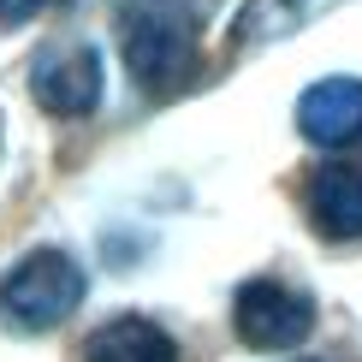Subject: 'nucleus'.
Segmentation results:
<instances>
[{
    "label": "nucleus",
    "instance_id": "nucleus-8",
    "mask_svg": "<svg viewBox=\"0 0 362 362\" xmlns=\"http://www.w3.org/2000/svg\"><path fill=\"white\" fill-rule=\"evenodd\" d=\"M344 0H244L232 18V42L262 48V42H285L291 30H309L315 18H327Z\"/></svg>",
    "mask_w": 362,
    "mask_h": 362
},
{
    "label": "nucleus",
    "instance_id": "nucleus-5",
    "mask_svg": "<svg viewBox=\"0 0 362 362\" xmlns=\"http://www.w3.org/2000/svg\"><path fill=\"white\" fill-rule=\"evenodd\" d=\"M297 131L315 148H356L362 143V78H321L297 101Z\"/></svg>",
    "mask_w": 362,
    "mask_h": 362
},
{
    "label": "nucleus",
    "instance_id": "nucleus-2",
    "mask_svg": "<svg viewBox=\"0 0 362 362\" xmlns=\"http://www.w3.org/2000/svg\"><path fill=\"white\" fill-rule=\"evenodd\" d=\"M83 303V267L66 250H30L0 274V321L12 333H48Z\"/></svg>",
    "mask_w": 362,
    "mask_h": 362
},
{
    "label": "nucleus",
    "instance_id": "nucleus-1",
    "mask_svg": "<svg viewBox=\"0 0 362 362\" xmlns=\"http://www.w3.org/2000/svg\"><path fill=\"white\" fill-rule=\"evenodd\" d=\"M202 18H208V0H113L119 54L148 95H173L190 83Z\"/></svg>",
    "mask_w": 362,
    "mask_h": 362
},
{
    "label": "nucleus",
    "instance_id": "nucleus-7",
    "mask_svg": "<svg viewBox=\"0 0 362 362\" xmlns=\"http://www.w3.org/2000/svg\"><path fill=\"white\" fill-rule=\"evenodd\" d=\"M83 362H178V344L148 315H113L83 344Z\"/></svg>",
    "mask_w": 362,
    "mask_h": 362
},
{
    "label": "nucleus",
    "instance_id": "nucleus-4",
    "mask_svg": "<svg viewBox=\"0 0 362 362\" xmlns=\"http://www.w3.org/2000/svg\"><path fill=\"white\" fill-rule=\"evenodd\" d=\"M30 89H36L42 113H54V119L95 113L101 89H107V78H101V48L95 42H54V48H42L36 66H30Z\"/></svg>",
    "mask_w": 362,
    "mask_h": 362
},
{
    "label": "nucleus",
    "instance_id": "nucleus-3",
    "mask_svg": "<svg viewBox=\"0 0 362 362\" xmlns=\"http://www.w3.org/2000/svg\"><path fill=\"white\" fill-rule=\"evenodd\" d=\"M232 327L250 351H291L315 333V297L285 279H244L232 297Z\"/></svg>",
    "mask_w": 362,
    "mask_h": 362
},
{
    "label": "nucleus",
    "instance_id": "nucleus-6",
    "mask_svg": "<svg viewBox=\"0 0 362 362\" xmlns=\"http://www.w3.org/2000/svg\"><path fill=\"white\" fill-rule=\"evenodd\" d=\"M303 208L315 232L327 238H362V167L351 160H321L303 185Z\"/></svg>",
    "mask_w": 362,
    "mask_h": 362
},
{
    "label": "nucleus",
    "instance_id": "nucleus-9",
    "mask_svg": "<svg viewBox=\"0 0 362 362\" xmlns=\"http://www.w3.org/2000/svg\"><path fill=\"white\" fill-rule=\"evenodd\" d=\"M42 6H48V0H0V30H12V24H30Z\"/></svg>",
    "mask_w": 362,
    "mask_h": 362
}]
</instances>
